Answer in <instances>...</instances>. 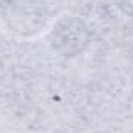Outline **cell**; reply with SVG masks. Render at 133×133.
I'll list each match as a JSON object with an SVG mask.
<instances>
[{"instance_id": "2", "label": "cell", "mask_w": 133, "mask_h": 133, "mask_svg": "<svg viewBox=\"0 0 133 133\" xmlns=\"http://www.w3.org/2000/svg\"><path fill=\"white\" fill-rule=\"evenodd\" d=\"M91 42V33L84 20L76 16L61 17L50 31V45L62 57L82 54Z\"/></svg>"}, {"instance_id": "3", "label": "cell", "mask_w": 133, "mask_h": 133, "mask_svg": "<svg viewBox=\"0 0 133 133\" xmlns=\"http://www.w3.org/2000/svg\"><path fill=\"white\" fill-rule=\"evenodd\" d=\"M119 11H122L125 16L133 17V0H113Z\"/></svg>"}, {"instance_id": "1", "label": "cell", "mask_w": 133, "mask_h": 133, "mask_svg": "<svg viewBox=\"0 0 133 133\" xmlns=\"http://www.w3.org/2000/svg\"><path fill=\"white\" fill-rule=\"evenodd\" d=\"M48 0H0V20L19 37H34L48 22Z\"/></svg>"}]
</instances>
